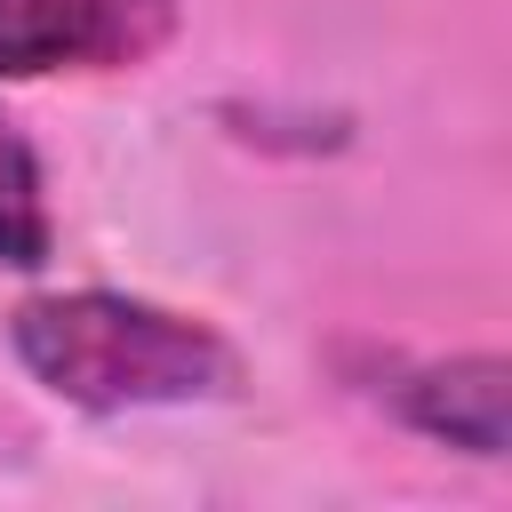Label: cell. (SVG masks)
<instances>
[{
  "label": "cell",
  "mask_w": 512,
  "mask_h": 512,
  "mask_svg": "<svg viewBox=\"0 0 512 512\" xmlns=\"http://www.w3.org/2000/svg\"><path fill=\"white\" fill-rule=\"evenodd\" d=\"M8 352L48 400L80 416L200 408V400L240 392V352L208 320L152 304V296H120V288L24 296L8 312Z\"/></svg>",
  "instance_id": "1"
},
{
  "label": "cell",
  "mask_w": 512,
  "mask_h": 512,
  "mask_svg": "<svg viewBox=\"0 0 512 512\" xmlns=\"http://www.w3.org/2000/svg\"><path fill=\"white\" fill-rule=\"evenodd\" d=\"M352 384L440 448H464L480 464H496L512 448V360L504 352H456V360L368 352V360H352Z\"/></svg>",
  "instance_id": "2"
},
{
  "label": "cell",
  "mask_w": 512,
  "mask_h": 512,
  "mask_svg": "<svg viewBox=\"0 0 512 512\" xmlns=\"http://www.w3.org/2000/svg\"><path fill=\"white\" fill-rule=\"evenodd\" d=\"M176 40V0H0V80L136 72Z\"/></svg>",
  "instance_id": "3"
},
{
  "label": "cell",
  "mask_w": 512,
  "mask_h": 512,
  "mask_svg": "<svg viewBox=\"0 0 512 512\" xmlns=\"http://www.w3.org/2000/svg\"><path fill=\"white\" fill-rule=\"evenodd\" d=\"M56 248V208H48V168L32 152V136L0 112V264L8 272H40Z\"/></svg>",
  "instance_id": "4"
}]
</instances>
